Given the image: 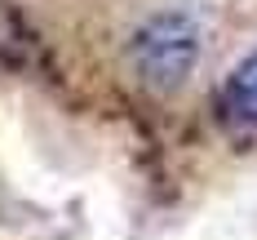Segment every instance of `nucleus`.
<instances>
[{
    "instance_id": "nucleus-1",
    "label": "nucleus",
    "mask_w": 257,
    "mask_h": 240,
    "mask_svg": "<svg viewBox=\"0 0 257 240\" xmlns=\"http://www.w3.org/2000/svg\"><path fill=\"white\" fill-rule=\"evenodd\" d=\"M200 62V27L186 14H151L128 40V67L151 94L182 89Z\"/></svg>"
},
{
    "instance_id": "nucleus-2",
    "label": "nucleus",
    "mask_w": 257,
    "mask_h": 240,
    "mask_svg": "<svg viewBox=\"0 0 257 240\" xmlns=\"http://www.w3.org/2000/svg\"><path fill=\"white\" fill-rule=\"evenodd\" d=\"M222 107L231 111L235 120L244 125H257V49L244 53L231 67V76L222 85Z\"/></svg>"
}]
</instances>
